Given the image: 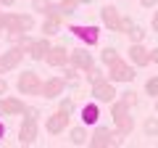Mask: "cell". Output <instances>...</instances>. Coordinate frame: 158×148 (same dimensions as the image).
I'll list each match as a JSON object with an SVG mask.
<instances>
[{"mask_svg": "<svg viewBox=\"0 0 158 148\" xmlns=\"http://www.w3.org/2000/svg\"><path fill=\"white\" fill-rule=\"evenodd\" d=\"M132 29H135V21H132L129 16H124V13H121V21H118V34H129Z\"/></svg>", "mask_w": 158, "mask_h": 148, "instance_id": "30", "label": "cell"}, {"mask_svg": "<svg viewBox=\"0 0 158 148\" xmlns=\"http://www.w3.org/2000/svg\"><path fill=\"white\" fill-rule=\"evenodd\" d=\"M118 143V130L116 127H103V124H95V130L90 132V143L87 146H98V148H106V146H116Z\"/></svg>", "mask_w": 158, "mask_h": 148, "instance_id": "4", "label": "cell"}, {"mask_svg": "<svg viewBox=\"0 0 158 148\" xmlns=\"http://www.w3.org/2000/svg\"><path fill=\"white\" fill-rule=\"evenodd\" d=\"M32 11L42 13V16H56V13H61L58 11V0H32Z\"/></svg>", "mask_w": 158, "mask_h": 148, "instance_id": "18", "label": "cell"}, {"mask_svg": "<svg viewBox=\"0 0 158 148\" xmlns=\"http://www.w3.org/2000/svg\"><path fill=\"white\" fill-rule=\"evenodd\" d=\"M150 29H153V34H158V11H153V19H150Z\"/></svg>", "mask_w": 158, "mask_h": 148, "instance_id": "35", "label": "cell"}, {"mask_svg": "<svg viewBox=\"0 0 158 148\" xmlns=\"http://www.w3.org/2000/svg\"><path fill=\"white\" fill-rule=\"evenodd\" d=\"M79 114H82V122H85V124H98V119H100V106H98V101L95 103H85Z\"/></svg>", "mask_w": 158, "mask_h": 148, "instance_id": "20", "label": "cell"}, {"mask_svg": "<svg viewBox=\"0 0 158 148\" xmlns=\"http://www.w3.org/2000/svg\"><path fill=\"white\" fill-rule=\"evenodd\" d=\"M69 143H71V146H85V143H90V130H87V124L71 127V130H69Z\"/></svg>", "mask_w": 158, "mask_h": 148, "instance_id": "19", "label": "cell"}, {"mask_svg": "<svg viewBox=\"0 0 158 148\" xmlns=\"http://www.w3.org/2000/svg\"><path fill=\"white\" fill-rule=\"evenodd\" d=\"M21 29L24 32H32L34 29V16L32 13H21Z\"/></svg>", "mask_w": 158, "mask_h": 148, "instance_id": "33", "label": "cell"}, {"mask_svg": "<svg viewBox=\"0 0 158 148\" xmlns=\"http://www.w3.org/2000/svg\"><path fill=\"white\" fill-rule=\"evenodd\" d=\"M58 108H61V111H66V114H74V108H77V98H61Z\"/></svg>", "mask_w": 158, "mask_h": 148, "instance_id": "32", "label": "cell"}, {"mask_svg": "<svg viewBox=\"0 0 158 148\" xmlns=\"http://www.w3.org/2000/svg\"><path fill=\"white\" fill-rule=\"evenodd\" d=\"M145 95L158 98V77H156V74H153V77H148V82H145Z\"/></svg>", "mask_w": 158, "mask_h": 148, "instance_id": "29", "label": "cell"}, {"mask_svg": "<svg viewBox=\"0 0 158 148\" xmlns=\"http://www.w3.org/2000/svg\"><path fill=\"white\" fill-rule=\"evenodd\" d=\"M0 13H3V11H0Z\"/></svg>", "mask_w": 158, "mask_h": 148, "instance_id": "43", "label": "cell"}, {"mask_svg": "<svg viewBox=\"0 0 158 148\" xmlns=\"http://www.w3.org/2000/svg\"><path fill=\"white\" fill-rule=\"evenodd\" d=\"M69 119H71V114H66V111H61V108H56V111L45 119V130L50 132V135H61V132L69 130Z\"/></svg>", "mask_w": 158, "mask_h": 148, "instance_id": "9", "label": "cell"}, {"mask_svg": "<svg viewBox=\"0 0 158 148\" xmlns=\"http://www.w3.org/2000/svg\"><path fill=\"white\" fill-rule=\"evenodd\" d=\"M90 93H92V98H95L98 103H108L111 106V101H116V87H113V82L108 80H100V82H95V85H90Z\"/></svg>", "mask_w": 158, "mask_h": 148, "instance_id": "8", "label": "cell"}, {"mask_svg": "<svg viewBox=\"0 0 158 148\" xmlns=\"http://www.w3.org/2000/svg\"><path fill=\"white\" fill-rule=\"evenodd\" d=\"M29 116H24L21 119V124H19V143H34L37 140V132H40V127H37V116H40V111L37 108H29L27 111Z\"/></svg>", "mask_w": 158, "mask_h": 148, "instance_id": "2", "label": "cell"}, {"mask_svg": "<svg viewBox=\"0 0 158 148\" xmlns=\"http://www.w3.org/2000/svg\"><path fill=\"white\" fill-rule=\"evenodd\" d=\"M127 53H129V61L135 63V66H148V63H150V50H148L142 42H132Z\"/></svg>", "mask_w": 158, "mask_h": 148, "instance_id": "15", "label": "cell"}, {"mask_svg": "<svg viewBox=\"0 0 158 148\" xmlns=\"http://www.w3.org/2000/svg\"><path fill=\"white\" fill-rule=\"evenodd\" d=\"M45 61H48V66H53V69L66 66V63H69V48L66 45H53L50 53L45 56Z\"/></svg>", "mask_w": 158, "mask_h": 148, "instance_id": "14", "label": "cell"}, {"mask_svg": "<svg viewBox=\"0 0 158 148\" xmlns=\"http://www.w3.org/2000/svg\"><path fill=\"white\" fill-rule=\"evenodd\" d=\"M79 72H82V69H77L74 63H66V66H61V74L66 77V82H77V80H79Z\"/></svg>", "mask_w": 158, "mask_h": 148, "instance_id": "25", "label": "cell"}, {"mask_svg": "<svg viewBox=\"0 0 158 148\" xmlns=\"http://www.w3.org/2000/svg\"><path fill=\"white\" fill-rule=\"evenodd\" d=\"M153 108H156V114H158V98H153Z\"/></svg>", "mask_w": 158, "mask_h": 148, "instance_id": "40", "label": "cell"}, {"mask_svg": "<svg viewBox=\"0 0 158 148\" xmlns=\"http://www.w3.org/2000/svg\"><path fill=\"white\" fill-rule=\"evenodd\" d=\"M142 132H145L148 137H156L158 135V114L156 116H148V119L142 122Z\"/></svg>", "mask_w": 158, "mask_h": 148, "instance_id": "23", "label": "cell"}, {"mask_svg": "<svg viewBox=\"0 0 158 148\" xmlns=\"http://www.w3.org/2000/svg\"><path fill=\"white\" fill-rule=\"evenodd\" d=\"M85 77H87V80H90V85H95V82L106 80L108 74H106V72H103V69H100V66H98V63H95V66H92L90 72H85Z\"/></svg>", "mask_w": 158, "mask_h": 148, "instance_id": "24", "label": "cell"}, {"mask_svg": "<svg viewBox=\"0 0 158 148\" xmlns=\"http://www.w3.org/2000/svg\"><path fill=\"white\" fill-rule=\"evenodd\" d=\"M116 58H118V50H116V48H103V50H100V61H103V66L113 63Z\"/></svg>", "mask_w": 158, "mask_h": 148, "instance_id": "26", "label": "cell"}, {"mask_svg": "<svg viewBox=\"0 0 158 148\" xmlns=\"http://www.w3.org/2000/svg\"><path fill=\"white\" fill-rule=\"evenodd\" d=\"M6 93H8V80L3 77V74H0V98L6 95Z\"/></svg>", "mask_w": 158, "mask_h": 148, "instance_id": "34", "label": "cell"}, {"mask_svg": "<svg viewBox=\"0 0 158 148\" xmlns=\"http://www.w3.org/2000/svg\"><path fill=\"white\" fill-rule=\"evenodd\" d=\"M145 34H148V29L140 27V24H135V29L129 32V40L132 42H142V40H145Z\"/></svg>", "mask_w": 158, "mask_h": 148, "instance_id": "31", "label": "cell"}, {"mask_svg": "<svg viewBox=\"0 0 158 148\" xmlns=\"http://www.w3.org/2000/svg\"><path fill=\"white\" fill-rule=\"evenodd\" d=\"M79 0H58V11L63 13V16H71V13H77L79 11Z\"/></svg>", "mask_w": 158, "mask_h": 148, "instance_id": "22", "label": "cell"}, {"mask_svg": "<svg viewBox=\"0 0 158 148\" xmlns=\"http://www.w3.org/2000/svg\"><path fill=\"white\" fill-rule=\"evenodd\" d=\"M79 3H82V6H90V3H92V0H79Z\"/></svg>", "mask_w": 158, "mask_h": 148, "instance_id": "41", "label": "cell"}, {"mask_svg": "<svg viewBox=\"0 0 158 148\" xmlns=\"http://www.w3.org/2000/svg\"><path fill=\"white\" fill-rule=\"evenodd\" d=\"M6 40H8V45H27L29 37L21 29H11V32H6Z\"/></svg>", "mask_w": 158, "mask_h": 148, "instance_id": "21", "label": "cell"}, {"mask_svg": "<svg viewBox=\"0 0 158 148\" xmlns=\"http://www.w3.org/2000/svg\"><path fill=\"white\" fill-rule=\"evenodd\" d=\"M13 3H16V0H0V6H6V8H11Z\"/></svg>", "mask_w": 158, "mask_h": 148, "instance_id": "39", "label": "cell"}, {"mask_svg": "<svg viewBox=\"0 0 158 148\" xmlns=\"http://www.w3.org/2000/svg\"><path fill=\"white\" fill-rule=\"evenodd\" d=\"M0 108H3V114L6 116H21L29 111V106L21 101V98H13V95H3L0 98Z\"/></svg>", "mask_w": 158, "mask_h": 148, "instance_id": "12", "label": "cell"}, {"mask_svg": "<svg viewBox=\"0 0 158 148\" xmlns=\"http://www.w3.org/2000/svg\"><path fill=\"white\" fill-rule=\"evenodd\" d=\"M124 111H132V108L116 95V101H111V116H118V114H124Z\"/></svg>", "mask_w": 158, "mask_h": 148, "instance_id": "27", "label": "cell"}, {"mask_svg": "<svg viewBox=\"0 0 158 148\" xmlns=\"http://www.w3.org/2000/svg\"><path fill=\"white\" fill-rule=\"evenodd\" d=\"M100 21L106 29H111V32H118V21H121V11H118L113 3H106V6L100 8Z\"/></svg>", "mask_w": 158, "mask_h": 148, "instance_id": "13", "label": "cell"}, {"mask_svg": "<svg viewBox=\"0 0 158 148\" xmlns=\"http://www.w3.org/2000/svg\"><path fill=\"white\" fill-rule=\"evenodd\" d=\"M16 87L21 95H42V80H40L37 72H21Z\"/></svg>", "mask_w": 158, "mask_h": 148, "instance_id": "5", "label": "cell"}, {"mask_svg": "<svg viewBox=\"0 0 158 148\" xmlns=\"http://www.w3.org/2000/svg\"><path fill=\"white\" fill-rule=\"evenodd\" d=\"M24 48H27V53L34 58V61H45V56L50 53L53 45H50V40H48L45 34H42V37H34V40L29 37V42H27Z\"/></svg>", "mask_w": 158, "mask_h": 148, "instance_id": "10", "label": "cell"}, {"mask_svg": "<svg viewBox=\"0 0 158 148\" xmlns=\"http://www.w3.org/2000/svg\"><path fill=\"white\" fill-rule=\"evenodd\" d=\"M3 32H6V27H3V21H0V37H3Z\"/></svg>", "mask_w": 158, "mask_h": 148, "instance_id": "42", "label": "cell"}, {"mask_svg": "<svg viewBox=\"0 0 158 148\" xmlns=\"http://www.w3.org/2000/svg\"><path fill=\"white\" fill-rule=\"evenodd\" d=\"M118 98H121V101H124L129 108H135L137 103H140V98H137V93H135V90H124V93H118Z\"/></svg>", "mask_w": 158, "mask_h": 148, "instance_id": "28", "label": "cell"}, {"mask_svg": "<svg viewBox=\"0 0 158 148\" xmlns=\"http://www.w3.org/2000/svg\"><path fill=\"white\" fill-rule=\"evenodd\" d=\"M113 127L118 130V135H132V132H135V119H132V111H124V114L113 116Z\"/></svg>", "mask_w": 158, "mask_h": 148, "instance_id": "17", "label": "cell"}, {"mask_svg": "<svg viewBox=\"0 0 158 148\" xmlns=\"http://www.w3.org/2000/svg\"><path fill=\"white\" fill-rule=\"evenodd\" d=\"M69 32L77 37L82 45H98L100 42V29L92 27V24H69Z\"/></svg>", "mask_w": 158, "mask_h": 148, "instance_id": "3", "label": "cell"}, {"mask_svg": "<svg viewBox=\"0 0 158 148\" xmlns=\"http://www.w3.org/2000/svg\"><path fill=\"white\" fill-rule=\"evenodd\" d=\"M150 63H158V48H153V50H150Z\"/></svg>", "mask_w": 158, "mask_h": 148, "instance_id": "37", "label": "cell"}, {"mask_svg": "<svg viewBox=\"0 0 158 148\" xmlns=\"http://www.w3.org/2000/svg\"><path fill=\"white\" fill-rule=\"evenodd\" d=\"M3 137H6V122L0 119V140H3Z\"/></svg>", "mask_w": 158, "mask_h": 148, "instance_id": "38", "label": "cell"}, {"mask_svg": "<svg viewBox=\"0 0 158 148\" xmlns=\"http://www.w3.org/2000/svg\"><path fill=\"white\" fill-rule=\"evenodd\" d=\"M140 6H142V8H156L158 0H140Z\"/></svg>", "mask_w": 158, "mask_h": 148, "instance_id": "36", "label": "cell"}, {"mask_svg": "<svg viewBox=\"0 0 158 148\" xmlns=\"http://www.w3.org/2000/svg\"><path fill=\"white\" fill-rule=\"evenodd\" d=\"M24 56H27V48L24 45H11L6 53H0V74L13 72V69L24 61Z\"/></svg>", "mask_w": 158, "mask_h": 148, "instance_id": "6", "label": "cell"}, {"mask_svg": "<svg viewBox=\"0 0 158 148\" xmlns=\"http://www.w3.org/2000/svg\"><path fill=\"white\" fill-rule=\"evenodd\" d=\"M69 63H74L77 69H82V72H90L92 66H95V56L90 53V45H77L69 50Z\"/></svg>", "mask_w": 158, "mask_h": 148, "instance_id": "7", "label": "cell"}, {"mask_svg": "<svg viewBox=\"0 0 158 148\" xmlns=\"http://www.w3.org/2000/svg\"><path fill=\"white\" fill-rule=\"evenodd\" d=\"M66 77H50V80H45L42 82V95L40 98H48V101H53V98H61L63 95V90H66Z\"/></svg>", "mask_w": 158, "mask_h": 148, "instance_id": "11", "label": "cell"}, {"mask_svg": "<svg viewBox=\"0 0 158 148\" xmlns=\"http://www.w3.org/2000/svg\"><path fill=\"white\" fill-rule=\"evenodd\" d=\"M106 69H108L106 74H108L111 82H132L135 80V63L127 61V58H121V56H118L113 63H108Z\"/></svg>", "mask_w": 158, "mask_h": 148, "instance_id": "1", "label": "cell"}, {"mask_svg": "<svg viewBox=\"0 0 158 148\" xmlns=\"http://www.w3.org/2000/svg\"><path fill=\"white\" fill-rule=\"evenodd\" d=\"M63 29V16L61 13H56V16H45V21L40 24V32L45 34V37H56V34H61Z\"/></svg>", "mask_w": 158, "mask_h": 148, "instance_id": "16", "label": "cell"}]
</instances>
